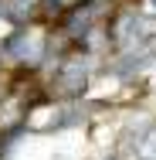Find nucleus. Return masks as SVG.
Wrapping results in <instances>:
<instances>
[{
  "instance_id": "f257e3e1",
  "label": "nucleus",
  "mask_w": 156,
  "mask_h": 160,
  "mask_svg": "<svg viewBox=\"0 0 156 160\" xmlns=\"http://www.w3.org/2000/svg\"><path fill=\"white\" fill-rule=\"evenodd\" d=\"M153 3H156V0H153Z\"/></svg>"
}]
</instances>
